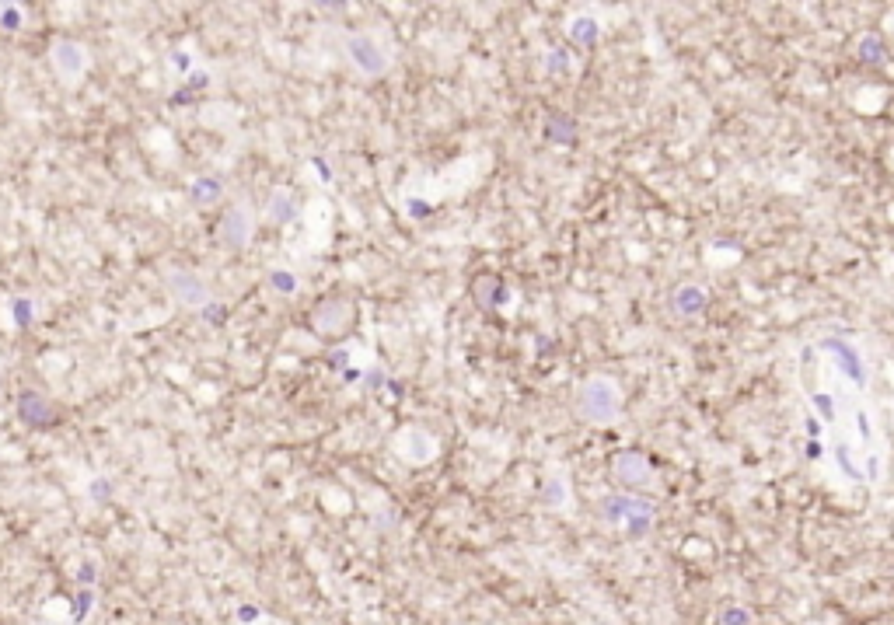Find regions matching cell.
<instances>
[{
    "label": "cell",
    "mask_w": 894,
    "mask_h": 625,
    "mask_svg": "<svg viewBox=\"0 0 894 625\" xmlns=\"http://www.w3.org/2000/svg\"><path fill=\"white\" fill-rule=\"evenodd\" d=\"M612 479L622 489H650L657 482L654 461L643 451H615L612 454Z\"/></svg>",
    "instance_id": "cell-8"
},
{
    "label": "cell",
    "mask_w": 894,
    "mask_h": 625,
    "mask_svg": "<svg viewBox=\"0 0 894 625\" xmlns=\"http://www.w3.org/2000/svg\"><path fill=\"white\" fill-rule=\"evenodd\" d=\"M884 28H888V35H891V42H894V14H888V18H884Z\"/></svg>",
    "instance_id": "cell-29"
},
{
    "label": "cell",
    "mask_w": 894,
    "mask_h": 625,
    "mask_svg": "<svg viewBox=\"0 0 894 625\" xmlns=\"http://www.w3.org/2000/svg\"><path fill=\"white\" fill-rule=\"evenodd\" d=\"M7 311H11V322L18 325V329H28V325L35 322V301L32 297H11V301H7Z\"/></svg>",
    "instance_id": "cell-20"
},
{
    "label": "cell",
    "mask_w": 894,
    "mask_h": 625,
    "mask_svg": "<svg viewBox=\"0 0 894 625\" xmlns=\"http://www.w3.org/2000/svg\"><path fill=\"white\" fill-rule=\"evenodd\" d=\"M598 514L608 528H619L626 535H650L657 524V503L640 493H612L598 503Z\"/></svg>",
    "instance_id": "cell-2"
},
{
    "label": "cell",
    "mask_w": 894,
    "mask_h": 625,
    "mask_svg": "<svg viewBox=\"0 0 894 625\" xmlns=\"http://www.w3.org/2000/svg\"><path fill=\"white\" fill-rule=\"evenodd\" d=\"M545 137H549L552 144H563V147L577 144V123H573L566 112H549V116H545Z\"/></svg>",
    "instance_id": "cell-18"
},
{
    "label": "cell",
    "mask_w": 894,
    "mask_h": 625,
    "mask_svg": "<svg viewBox=\"0 0 894 625\" xmlns=\"http://www.w3.org/2000/svg\"><path fill=\"white\" fill-rule=\"evenodd\" d=\"M311 165H315V172L322 175V179H329V175H332V172H329V165H325L322 158H315V161H311Z\"/></svg>",
    "instance_id": "cell-28"
},
{
    "label": "cell",
    "mask_w": 894,
    "mask_h": 625,
    "mask_svg": "<svg viewBox=\"0 0 894 625\" xmlns=\"http://www.w3.org/2000/svg\"><path fill=\"white\" fill-rule=\"evenodd\" d=\"M545 70H549L552 77H566L570 74V56H566L563 49H552V53L545 56Z\"/></svg>",
    "instance_id": "cell-23"
},
{
    "label": "cell",
    "mask_w": 894,
    "mask_h": 625,
    "mask_svg": "<svg viewBox=\"0 0 894 625\" xmlns=\"http://www.w3.org/2000/svg\"><path fill=\"white\" fill-rule=\"evenodd\" d=\"M346 56H350V63L364 77H385L388 67H392L388 49L381 46V39L378 35H371V32H350L346 35Z\"/></svg>",
    "instance_id": "cell-4"
},
{
    "label": "cell",
    "mask_w": 894,
    "mask_h": 625,
    "mask_svg": "<svg viewBox=\"0 0 894 625\" xmlns=\"http://www.w3.org/2000/svg\"><path fill=\"white\" fill-rule=\"evenodd\" d=\"M856 56H860L867 67H884V63H888V46H884L881 35L867 32V35H860V42H856Z\"/></svg>",
    "instance_id": "cell-19"
},
{
    "label": "cell",
    "mask_w": 894,
    "mask_h": 625,
    "mask_svg": "<svg viewBox=\"0 0 894 625\" xmlns=\"http://www.w3.org/2000/svg\"><path fill=\"white\" fill-rule=\"evenodd\" d=\"M566 39L573 42V46H598L601 42V21L594 18V14H573L570 21H566Z\"/></svg>",
    "instance_id": "cell-16"
},
{
    "label": "cell",
    "mask_w": 894,
    "mask_h": 625,
    "mask_svg": "<svg viewBox=\"0 0 894 625\" xmlns=\"http://www.w3.org/2000/svg\"><path fill=\"white\" fill-rule=\"evenodd\" d=\"M0 28H4V32H18V28H25V11H21L18 4H0Z\"/></svg>",
    "instance_id": "cell-21"
},
{
    "label": "cell",
    "mask_w": 894,
    "mask_h": 625,
    "mask_svg": "<svg viewBox=\"0 0 894 625\" xmlns=\"http://www.w3.org/2000/svg\"><path fill=\"white\" fill-rule=\"evenodd\" d=\"M221 196H224L221 175H200V179H193V186H189V203H193V207H214V203H221Z\"/></svg>",
    "instance_id": "cell-17"
},
{
    "label": "cell",
    "mask_w": 894,
    "mask_h": 625,
    "mask_svg": "<svg viewBox=\"0 0 894 625\" xmlns=\"http://www.w3.org/2000/svg\"><path fill=\"white\" fill-rule=\"evenodd\" d=\"M751 622V615L744 612V608H737V605H730L727 612L720 615V625H748Z\"/></svg>",
    "instance_id": "cell-24"
},
{
    "label": "cell",
    "mask_w": 894,
    "mask_h": 625,
    "mask_svg": "<svg viewBox=\"0 0 894 625\" xmlns=\"http://www.w3.org/2000/svg\"><path fill=\"white\" fill-rule=\"evenodd\" d=\"M392 447H395V454H399L402 461H409V465H416V468L430 465V461L437 458V451H441L437 437L427 430V426H420V423L399 426V430H395V437H392Z\"/></svg>",
    "instance_id": "cell-5"
},
{
    "label": "cell",
    "mask_w": 894,
    "mask_h": 625,
    "mask_svg": "<svg viewBox=\"0 0 894 625\" xmlns=\"http://www.w3.org/2000/svg\"><path fill=\"white\" fill-rule=\"evenodd\" d=\"M105 496H109V482H105V479L91 482V500H105Z\"/></svg>",
    "instance_id": "cell-25"
},
{
    "label": "cell",
    "mask_w": 894,
    "mask_h": 625,
    "mask_svg": "<svg viewBox=\"0 0 894 625\" xmlns=\"http://www.w3.org/2000/svg\"><path fill=\"white\" fill-rule=\"evenodd\" d=\"M709 301H713V294H709V287L706 283H699V280H685V283H678V287L671 290V311L678 318H685V322L706 315Z\"/></svg>",
    "instance_id": "cell-12"
},
{
    "label": "cell",
    "mask_w": 894,
    "mask_h": 625,
    "mask_svg": "<svg viewBox=\"0 0 894 625\" xmlns=\"http://www.w3.org/2000/svg\"><path fill=\"white\" fill-rule=\"evenodd\" d=\"M269 287H273L276 294H297L301 283H297V276L287 273V269H273V273H269Z\"/></svg>",
    "instance_id": "cell-22"
},
{
    "label": "cell",
    "mask_w": 894,
    "mask_h": 625,
    "mask_svg": "<svg viewBox=\"0 0 894 625\" xmlns=\"http://www.w3.org/2000/svg\"><path fill=\"white\" fill-rule=\"evenodd\" d=\"M814 353L825 360V367L835 374V378H842L846 385H853V388H860V392H867L870 367H867V357H863V350L853 343V339H846V336H825L818 346H814Z\"/></svg>",
    "instance_id": "cell-3"
},
{
    "label": "cell",
    "mask_w": 894,
    "mask_h": 625,
    "mask_svg": "<svg viewBox=\"0 0 894 625\" xmlns=\"http://www.w3.org/2000/svg\"><path fill=\"white\" fill-rule=\"evenodd\" d=\"M165 283H168V294H172L182 308L203 311V308L214 304V290H210V283L203 280L196 269H172Z\"/></svg>",
    "instance_id": "cell-7"
},
{
    "label": "cell",
    "mask_w": 894,
    "mask_h": 625,
    "mask_svg": "<svg viewBox=\"0 0 894 625\" xmlns=\"http://www.w3.org/2000/svg\"><path fill=\"white\" fill-rule=\"evenodd\" d=\"M49 63H53L56 77L74 88V84L84 81L91 60H88V49H84L77 39H53V46H49Z\"/></svg>",
    "instance_id": "cell-9"
},
{
    "label": "cell",
    "mask_w": 894,
    "mask_h": 625,
    "mask_svg": "<svg viewBox=\"0 0 894 625\" xmlns=\"http://www.w3.org/2000/svg\"><path fill=\"white\" fill-rule=\"evenodd\" d=\"M622 406H626V395H622V385L612 378V374H587V378L577 385V395H573V409H577V416L591 426L619 423Z\"/></svg>",
    "instance_id": "cell-1"
},
{
    "label": "cell",
    "mask_w": 894,
    "mask_h": 625,
    "mask_svg": "<svg viewBox=\"0 0 894 625\" xmlns=\"http://www.w3.org/2000/svg\"><path fill=\"white\" fill-rule=\"evenodd\" d=\"M297 213H301V203H297V196L290 193V189L276 186L273 193H269V200H266V220L269 224L287 227V224H294Z\"/></svg>",
    "instance_id": "cell-14"
},
{
    "label": "cell",
    "mask_w": 894,
    "mask_h": 625,
    "mask_svg": "<svg viewBox=\"0 0 894 625\" xmlns=\"http://www.w3.org/2000/svg\"><path fill=\"white\" fill-rule=\"evenodd\" d=\"M172 63H175V67H179V70H189V56H186V53H172Z\"/></svg>",
    "instance_id": "cell-27"
},
{
    "label": "cell",
    "mask_w": 894,
    "mask_h": 625,
    "mask_svg": "<svg viewBox=\"0 0 894 625\" xmlns=\"http://www.w3.org/2000/svg\"><path fill=\"white\" fill-rule=\"evenodd\" d=\"M472 301L479 304L482 311H500L503 304L510 301V290L503 283V276L496 273H479L472 280Z\"/></svg>",
    "instance_id": "cell-13"
},
{
    "label": "cell",
    "mask_w": 894,
    "mask_h": 625,
    "mask_svg": "<svg viewBox=\"0 0 894 625\" xmlns=\"http://www.w3.org/2000/svg\"><path fill=\"white\" fill-rule=\"evenodd\" d=\"M353 315H357V311H353V304L346 301V297H325V301H318L315 308H311L308 322L322 339H339L350 332Z\"/></svg>",
    "instance_id": "cell-6"
},
{
    "label": "cell",
    "mask_w": 894,
    "mask_h": 625,
    "mask_svg": "<svg viewBox=\"0 0 894 625\" xmlns=\"http://www.w3.org/2000/svg\"><path fill=\"white\" fill-rule=\"evenodd\" d=\"M406 207L413 210V217H416V220H423V217H427V203H420V200H409Z\"/></svg>",
    "instance_id": "cell-26"
},
{
    "label": "cell",
    "mask_w": 894,
    "mask_h": 625,
    "mask_svg": "<svg viewBox=\"0 0 894 625\" xmlns=\"http://www.w3.org/2000/svg\"><path fill=\"white\" fill-rule=\"evenodd\" d=\"M14 413H18V419L25 426H32V430H49V426L60 423V413H56V406L46 399L42 392H32V388H25V392H18V402H14Z\"/></svg>",
    "instance_id": "cell-11"
},
{
    "label": "cell",
    "mask_w": 894,
    "mask_h": 625,
    "mask_svg": "<svg viewBox=\"0 0 894 625\" xmlns=\"http://www.w3.org/2000/svg\"><path fill=\"white\" fill-rule=\"evenodd\" d=\"M252 234H255L252 207H248V203H234V207H227L221 224H217V238H221V245L227 252H245Z\"/></svg>",
    "instance_id": "cell-10"
},
{
    "label": "cell",
    "mask_w": 894,
    "mask_h": 625,
    "mask_svg": "<svg viewBox=\"0 0 894 625\" xmlns=\"http://www.w3.org/2000/svg\"><path fill=\"white\" fill-rule=\"evenodd\" d=\"M542 503L549 510H570V503H573L570 475L559 472V468H552V472L545 475V482H542Z\"/></svg>",
    "instance_id": "cell-15"
}]
</instances>
